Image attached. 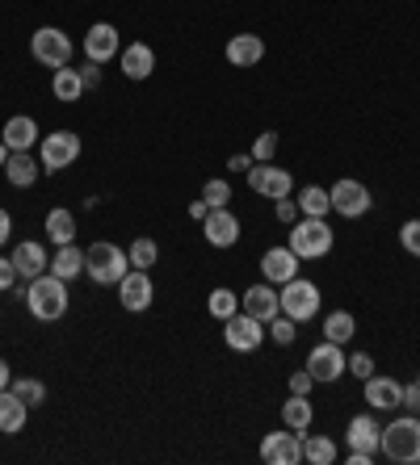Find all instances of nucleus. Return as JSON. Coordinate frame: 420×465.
<instances>
[{
	"instance_id": "42",
	"label": "nucleus",
	"mask_w": 420,
	"mask_h": 465,
	"mask_svg": "<svg viewBox=\"0 0 420 465\" xmlns=\"http://www.w3.org/2000/svg\"><path fill=\"white\" fill-rule=\"evenodd\" d=\"M76 71H80L84 88H97V84H101V63H93V59H84V63H80Z\"/></svg>"
},
{
	"instance_id": "19",
	"label": "nucleus",
	"mask_w": 420,
	"mask_h": 465,
	"mask_svg": "<svg viewBox=\"0 0 420 465\" xmlns=\"http://www.w3.org/2000/svg\"><path fill=\"white\" fill-rule=\"evenodd\" d=\"M261 59H265L261 34H231V42H227V63L231 68H256Z\"/></svg>"
},
{
	"instance_id": "37",
	"label": "nucleus",
	"mask_w": 420,
	"mask_h": 465,
	"mask_svg": "<svg viewBox=\"0 0 420 465\" xmlns=\"http://www.w3.org/2000/svg\"><path fill=\"white\" fill-rule=\"evenodd\" d=\"M273 155H278V135L273 130H261L256 143H252V160L256 164H273Z\"/></svg>"
},
{
	"instance_id": "23",
	"label": "nucleus",
	"mask_w": 420,
	"mask_h": 465,
	"mask_svg": "<svg viewBox=\"0 0 420 465\" xmlns=\"http://www.w3.org/2000/svg\"><path fill=\"white\" fill-rule=\"evenodd\" d=\"M4 177H9V185H17V189H29L34 180H38V172H42V164L29 155V151H9V164L0 168Z\"/></svg>"
},
{
	"instance_id": "12",
	"label": "nucleus",
	"mask_w": 420,
	"mask_h": 465,
	"mask_svg": "<svg viewBox=\"0 0 420 465\" xmlns=\"http://www.w3.org/2000/svg\"><path fill=\"white\" fill-rule=\"evenodd\" d=\"M328 197H332V210L340 219H362L365 210H370V189H365L362 180H336L332 189H328Z\"/></svg>"
},
{
	"instance_id": "21",
	"label": "nucleus",
	"mask_w": 420,
	"mask_h": 465,
	"mask_svg": "<svg viewBox=\"0 0 420 465\" xmlns=\"http://www.w3.org/2000/svg\"><path fill=\"white\" fill-rule=\"evenodd\" d=\"M0 138H4L9 151H29L42 135H38V122H34L29 113H13V118L4 122V130H0Z\"/></svg>"
},
{
	"instance_id": "52",
	"label": "nucleus",
	"mask_w": 420,
	"mask_h": 465,
	"mask_svg": "<svg viewBox=\"0 0 420 465\" xmlns=\"http://www.w3.org/2000/svg\"><path fill=\"white\" fill-rule=\"evenodd\" d=\"M416 386H420V373H416Z\"/></svg>"
},
{
	"instance_id": "2",
	"label": "nucleus",
	"mask_w": 420,
	"mask_h": 465,
	"mask_svg": "<svg viewBox=\"0 0 420 465\" xmlns=\"http://www.w3.org/2000/svg\"><path fill=\"white\" fill-rule=\"evenodd\" d=\"M378 449L395 465H416L420 461V419L416 415L391 419V424L382 428V436H378Z\"/></svg>"
},
{
	"instance_id": "5",
	"label": "nucleus",
	"mask_w": 420,
	"mask_h": 465,
	"mask_svg": "<svg viewBox=\"0 0 420 465\" xmlns=\"http://www.w3.org/2000/svg\"><path fill=\"white\" fill-rule=\"evenodd\" d=\"M29 55L38 59L42 68L59 71V68H68L71 63L76 46H71V38L59 26H42V29H34V38H29Z\"/></svg>"
},
{
	"instance_id": "10",
	"label": "nucleus",
	"mask_w": 420,
	"mask_h": 465,
	"mask_svg": "<svg viewBox=\"0 0 420 465\" xmlns=\"http://www.w3.org/2000/svg\"><path fill=\"white\" fill-rule=\"evenodd\" d=\"M244 177H248V189L261 193V197H269V202L290 197V189H294L290 172H286V168H278V164H252Z\"/></svg>"
},
{
	"instance_id": "50",
	"label": "nucleus",
	"mask_w": 420,
	"mask_h": 465,
	"mask_svg": "<svg viewBox=\"0 0 420 465\" xmlns=\"http://www.w3.org/2000/svg\"><path fill=\"white\" fill-rule=\"evenodd\" d=\"M370 461H374V453H357V449L349 453V465H370Z\"/></svg>"
},
{
	"instance_id": "18",
	"label": "nucleus",
	"mask_w": 420,
	"mask_h": 465,
	"mask_svg": "<svg viewBox=\"0 0 420 465\" xmlns=\"http://www.w3.org/2000/svg\"><path fill=\"white\" fill-rule=\"evenodd\" d=\"M239 311H248L252 319H261V323H269V319L281 315V302H278V289L269 286H252L244 289V298H239Z\"/></svg>"
},
{
	"instance_id": "4",
	"label": "nucleus",
	"mask_w": 420,
	"mask_h": 465,
	"mask_svg": "<svg viewBox=\"0 0 420 465\" xmlns=\"http://www.w3.org/2000/svg\"><path fill=\"white\" fill-rule=\"evenodd\" d=\"M84 273L93 277L97 286H118L126 273H130V256H126L118 244H93L84 252Z\"/></svg>"
},
{
	"instance_id": "36",
	"label": "nucleus",
	"mask_w": 420,
	"mask_h": 465,
	"mask_svg": "<svg viewBox=\"0 0 420 465\" xmlns=\"http://www.w3.org/2000/svg\"><path fill=\"white\" fill-rule=\"evenodd\" d=\"M202 202L210 205V210H219V205L231 202V185H227L223 177H210L206 185H202Z\"/></svg>"
},
{
	"instance_id": "8",
	"label": "nucleus",
	"mask_w": 420,
	"mask_h": 465,
	"mask_svg": "<svg viewBox=\"0 0 420 465\" xmlns=\"http://www.w3.org/2000/svg\"><path fill=\"white\" fill-rule=\"evenodd\" d=\"M80 160V135H71V130H55V135L42 138V172H63Z\"/></svg>"
},
{
	"instance_id": "7",
	"label": "nucleus",
	"mask_w": 420,
	"mask_h": 465,
	"mask_svg": "<svg viewBox=\"0 0 420 465\" xmlns=\"http://www.w3.org/2000/svg\"><path fill=\"white\" fill-rule=\"evenodd\" d=\"M223 340L231 353H256L269 340V331L261 319H252L248 311H236L231 319H223Z\"/></svg>"
},
{
	"instance_id": "15",
	"label": "nucleus",
	"mask_w": 420,
	"mask_h": 465,
	"mask_svg": "<svg viewBox=\"0 0 420 465\" xmlns=\"http://www.w3.org/2000/svg\"><path fill=\"white\" fill-rule=\"evenodd\" d=\"M202 235H206L210 247H231L239 239V219L227 205H219V210H210L206 219H202Z\"/></svg>"
},
{
	"instance_id": "16",
	"label": "nucleus",
	"mask_w": 420,
	"mask_h": 465,
	"mask_svg": "<svg viewBox=\"0 0 420 465\" xmlns=\"http://www.w3.org/2000/svg\"><path fill=\"white\" fill-rule=\"evenodd\" d=\"M261 277H265L269 286H286L298 277V256H294L290 247H269L265 256H261Z\"/></svg>"
},
{
	"instance_id": "39",
	"label": "nucleus",
	"mask_w": 420,
	"mask_h": 465,
	"mask_svg": "<svg viewBox=\"0 0 420 465\" xmlns=\"http://www.w3.org/2000/svg\"><path fill=\"white\" fill-rule=\"evenodd\" d=\"M269 340H278L281 348H286V344H294V319H286V315L269 319Z\"/></svg>"
},
{
	"instance_id": "51",
	"label": "nucleus",
	"mask_w": 420,
	"mask_h": 465,
	"mask_svg": "<svg viewBox=\"0 0 420 465\" xmlns=\"http://www.w3.org/2000/svg\"><path fill=\"white\" fill-rule=\"evenodd\" d=\"M9 164V147H4V138H0V168Z\"/></svg>"
},
{
	"instance_id": "40",
	"label": "nucleus",
	"mask_w": 420,
	"mask_h": 465,
	"mask_svg": "<svg viewBox=\"0 0 420 465\" xmlns=\"http://www.w3.org/2000/svg\"><path fill=\"white\" fill-rule=\"evenodd\" d=\"M345 370H349L353 378H362V382H365V378H374V356H370V353H353Z\"/></svg>"
},
{
	"instance_id": "14",
	"label": "nucleus",
	"mask_w": 420,
	"mask_h": 465,
	"mask_svg": "<svg viewBox=\"0 0 420 465\" xmlns=\"http://www.w3.org/2000/svg\"><path fill=\"white\" fill-rule=\"evenodd\" d=\"M122 55V38H118V29L110 21H97V26H88L84 34V59H93V63H110V59Z\"/></svg>"
},
{
	"instance_id": "27",
	"label": "nucleus",
	"mask_w": 420,
	"mask_h": 465,
	"mask_svg": "<svg viewBox=\"0 0 420 465\" xmlns=\"http://www.w3.org/2000/svg\"><path fill=\"white\" fill-rule=\"evenodd\" d=\"M51 93H55V101H63V105H76V101H80L88 88H84L80 71L68 63V68H59L55 76H51Z\"/></svg>"
},
{
	"instance_id": "35",
	"label": "nucleus",
	"mask_w": 420,
	"mask_h": 465,
	"mask_svg": "<svg viewBox=\"0 0 420 465\" xmlns=\"http://www.w3.org/2000/svg\"><path fill=\"white\" fill-rule=\"evenodd\" d=\"M206 311H210V319H231L239 311V298L231 294V289H210Z\"/></svg>"
},
{
	"instance_id": "49",
	"label": "nucleus",
	"mask_w": 420,
	"mask_h": 465,
	"mask_svg": "<svg viewBox=\"0 0 420 465\" xmlns=\"http://www.w3.org/2000/svg\"><path fill=\"white\" fill-rule=\"evenodd\" d=\"M206 214H210V205H206V202H194V205H189V219H197V222H202V219H206Z\"/></svg>"
},
{
	"instance_id": "9",
	"label": "nucleus",
	"mask_w": 420,
	"mask_h": 465,
	"mask_svg": "<svg viewBox=\"0 0 420 465\" xmlns=\"http://www.w3.org/2000/svg\"><path fill=\"white\" fill-rule=\"evenodd\" d=\"M261 461L265 465H298L303 461V432H294V428L269 432V436L261 440Z\"/></svg>"
},
{
	"instance_id": "25",
	"label": "nucleus",
	"mask_w": 420,
	"mask_h": 465,
	"mask_svg": "<svg viewBox=\"0 0 420 465\" xmlns=\"http://www.w3.org/2000/svg\"><path fill=\"white\" fill-rule=\"evenodd\" d=\"M378 419L374 415H357V419H349V449H357V453H378Z\"/></svg>"
},
{
	"instance_id": "32",
	"label": "nucleus",
	"mask_w": 420,
	"mask_h": 465,
	"mask_svg": "<svg viewBox=\"0 0 420 465\" xmlns=\"http://www.w3.org/2000/svg\"><path fill=\"white\" fill-rule=\"evenodd\" d=\"M336 444L328 436H303V461L307 465H336Z\"/></svg>"
},
{
	"instance_id": "43",
	"label": "nucleus",
	"mask_w": 420,
	"mask_h": 465,
	"mask_svg": "<svg viewBox=\"0 0 420 465\" xmlns=\"http://www.w3.org/2000/svg\"><path fill=\"white\" fill-rule=\"evenodd\" d=\"M311 386H315V378H311L307 370H298L290 378V394H311Z\"/></svg>"
},
{
	"instance_id": "11",
	"label": "nucleus",
	"mask_w": 420,
	"mask_h": 465,
	"mask_svg": "<svg viewBox=\"0 0 420 465\" xmlns=\"http://www.w3.org/2000/svg\"><path fill=\"white\" fill-rule=\"evenodd\" d=\"M152 298H155V286H152V277H147V269H130L118 281V302H122L130 315H143L152 306Z\"/></svg>"
},
{
	"instance_id": "34",
	"label": "nucleus",
	"mask_w": 420,
	"mask_h": 465,
	"mask_svg": "<svg viewBox=\"0 0 420 465\" xmlns=\"http://www.w3.org/2000/svg\"><path fill=\"white\" fill-rule=\"evenodd\" d=\"M9 390H13V394L21 398L26 407H42V403H46V386H42L38 378H13V382H9Z\"/></svg>"
},
{
	"instance_id": "3",
	"label": "nucleus",
	"mask_w": 420,
	"mask_h": 465,
	"mask_svg": "<svg viewBox=\"0 0 420 465\" xmlns=\"http://www.w3.org/2000/svg\"><path fill=\"white\" fill-rule=\"evenodd\" d=\"M332 244H336L332 227H328L323 219H307V214H303V219L290 227V244L286 247H290L298 261H320V256L332 252Z\"/></svg>"
},
{
	"instance_id": "24",
	"label": "nucleus",
	"mask_w": 420,
	"mask_h": 465,
	"mask_svg": "<svg viewBox=\"0 0 420 465\" xmlns=\"http://www.w3.org/2000/svg\"><path fill=\"white\" fill-rule=\"evenodd\" d=\"M26 415H29V407L13 394V390H0V432H4V436H17V432L26 428Z\"/></svg>"
},
{
	"instance_id": "17",
	"label": "nucleus",
	"mask_w": 420,
	"mask_h": 465,
	"mask_svg": "<svg viewBox=\"0 0 420 465\" xmlns=\"http://www.w3.org/2000/svg\"><path fill=\"white\" fill-rule=\"evenodd\" d=\"M13 269H17V277H26V281H34V277H42L46 269H51V256H46V247L42 244H34V239H21V244L13 247Z\"/></svg>"
},
{
	"instance_id": "28",
	"label": "nucleus",
	"mask_w": 420,
	"mask_h": 465,
	"mask_svg": "<svg viewBox=\"0 0 420 465\" xmlns=\"http://www.w3.org/2000/svg\"><path fill=\"white\" fill-rule=\"evenodd\" d=\"M46 273H55L59 281H76V277L84 273V252L76 244H63L55 256H51V269H46Z\"/></svg>"
},
{
	"instance_id": "29",
	"label": "nucleus",
	"mask_w": 420,
	"mask_h": 465,
	"mask_svg": "<svg viewBox=\"0 0 420 465\" xmlns=\"http://www.w3.org/2000/svg\"><path fill=\"white\" fill-rule=\"evenodd\" d=\"M46 239H51L55 247L76 244V214L63 210V205H55V210L46 214Z\"/></svg>"
},
{
	"instance_id": "48",
	"label": "nucleus",
	"mask_w": 420,
	"mask_h": 465,
	"mask_svg": "<svg viewBox=\"0 0 420 465\" xmlns=\"http://www.w3.org/2000/svg\"><path fill=\"white\" fill-rule=\"evenodd\" d=\"M9 382H13V373H9V361L0 356V390H9Z\"/></svg>"
},
{
	"instance_id": "31",
	"label": "nucleus",
	"mask_w": 420,
	"mask_h": 465,
	"mask_svg": "<svg viewBox=\"0 0 420 465\" xmlns=\"http://www.w3.org/2000/svg\"><path fill=\"white\" fill-rule=\"evenodd\" d=\"M353 331H357V319L349 315V311H332V315L323 319V340L332 344H349Z\"/></svg>"
},
{
	"instance_id": "30",
	"label": "nucleus",
	"mask_w": 420,
	"mask_h": 465,
	"mask_svg": "<svg viewBox=\"0 0 420 465\" xmlns=\"http://www.w3.org/2000/svg\"><path fill=\"white\" fill-rule=\"evenodd\" d=\"M328 210H332V197H328V189H320V185L298 189V214H307V219H323Z\"/></svg>"
},
{
	"instance_id": "1",
	"label": "nucleus",
	"mask_w": 420,
	"mask_h": 465,
	"mask_svg": "<svg viewBox=\"0 0 420 465\" xmlns=\"http://www.w3.org/2000/svg\"><path fill=\"white\" fill-rule=\"evenodd\" d=\"M68 281H59L55 273H42L29 281L26 289V306H29V315L42 319V323H55V319L68 315Z\"/></svg>"
},
{
	"instance_id": "20",
	"label": "nucleus",
	"mask_w": 420,
	"mask_h": 465,
	"mask_svg": "<svg viewBox=\"0 0 420 465\" xmlns=\"http://www.w3.org/2000/svg\"><path fill=\"white\" fill-rule=\"evenodd\" d=\"M118 63H122L126 80H147V76L155 71V51L147 46V42H130V46H122Z\"/></svg>"
},
{
	"instance_id": "38",
	"label": "nucleus",
	"mask_w": 420,
	"mask_h": 465,
	"mask_svg": "<svg viewBox=\"0 0 420 465\" xmlns=\"http://www.w3.org/2000/svg\"><path fill=\"white\" fill-rule=\"evenodd\" d=\"M399 244H404L407 256H416V261H420V219H412V222L399 227Z\"/></svg>"
},
{
	"instance_id": "26",
	"label": "nucleus",
	"mask_w": 420,
	"mask_h": 465,
	"mask_svg": "<svg viewBox=\"0 0 420 465\" xmlns=\"http://www.w3.org/2000/svg\"><path fill=\"white\" fill-rule=\"evenodd\" d=\"M311 419H315V407H311L307 394H290L281 403V424L294 428V432H311Z\"/></svg>"
},
{
	"instance_id": "22",
	"label": "nucleus",
	"mask_w": 420,
	"mask_h": 465,
	"mask_svg": "<svg viewBox=\"0 0 420 465\" xmlns=\"http://www.w3.org/2000/svg\"><path fill=\"white\" fill-rule=\"evenodd\" d=\"M399 394H404V386L395 382V378H365V407L395 411L399 407Z\"/></svg>"
},
{
	"instance_id": "41",
	"label": "nucleus",
	"mask_w": 420,
	"mask_h": 465,
	"mask_svg": "<svg viewBox=\"0 0 420 465\" xmlns=\"http://www.w3.org/2000/svg\"><path fill=\"white\" fill-rule=\"evenodd\" d=\"M273 210H278V222H298V202H290V197H278V202H273Z\"/></svg>"
},
{
	"instance_id": "6",
	"label": "nucleus",
	"mask_w": 420,
	"mask_h": 465,
	"mask_svg": "<svg viewBox=\"0 0 420 465\" xmlns=\"http://www.w3.org/2000/svg\"><path fill=\"white\" fill-rule=\"evenodd\" d=\"M278 302H281V315L294 319V323H311V319L320 315V289L311 286V281H303V277L286 281Z\"/></svg>"
},
{
	"instance_id": "33",
	"label": "nucleus",
	"mask_w": 420,
	"mask_h": 465,
	"mask_svg": "<svg viewBox=\"0 0 420 465\" xmlns=\"http://www.w3.org/2000/svg\"><path fill=\"white\" fill-rule=\"evenodd\" d=\"M126 256H130V269H152V264L160 261V244L147 239V235H139L135 244L126 247Z\"/></svg>"
},
{
	"instance_id": "46",
	"label": "nucleus",
	"mask_w": 420,
	"mask_h": 465,
	"mask_svg": "<svg viewBox=\"0 0 420 465\" xmlns=\"http://www.w3.org/2000/svg\"><path fill=\"white\" fill-rule=\"evenodd\" d=\"M9 235H13V214H9V210H0V247L9 244Z\"/></svg>"
},
{
	"instance_id": "44",
	"label": "nucleus",
	"mask_w": 420,
	"mask_h": 465,
	"mask_svg": "<svg viewBox=\"0 0 420 465\" xmlns=\"http://www.w3.org/2000/svg\"><path fill=\"white\" fill-rule=\"evenodd\" d=\"M17 286V269H13V261H4V256H0V294H4V289H13Z\"/></svg>"
},
{
	"instance_id": "45",
	"label": "nucleus",
	"mask_w": 420,
	"mask_h": 465,
	"mask_svg": "<svg viewBox=\"0 0 420 465\" xmlns=\"http://www.w3.org/2000/svg\"><path fill=\"white\" fill-rule=\"evenodd\" d=\"M399 407H407L412 411V415H416L420 411V386L412 382V386H404V394H399Z\"/></svg>"
},
{
	"instance_id": "13",
	"label": "nucleus",
	"mask_w": 420,
	"mask_h": 465,
	"mask_svg": "<svg viewBox=\"0 0 420 465\" xmlns=\"http://www.w3.org/2000/svg\"><path fill=\"white\" fill-rule=\"evenodd\" d=\"M345 353H340V344H332V340H323V344H315L307 353V373L315 378V382H336L340 373H345Z\"/></svg>"
},
{
	"instance_id": "47",
	"label": "nucleus",
	"mask_w": 420,
	"mask_h": 465,
	"mask_svg": "<svg viewBox=\"0 0 420 465\" xmlns=\"http://www.w3.org/2000/svg\"><path fill=\"white\" fill-rule=\"evenodd\" d=\"M252 164H256L252 155H231V160H227V168H231V172H248Z\"/></svg>"
}]
</instances>
